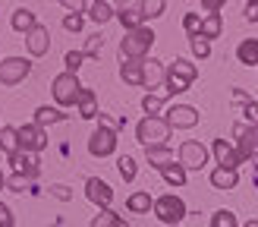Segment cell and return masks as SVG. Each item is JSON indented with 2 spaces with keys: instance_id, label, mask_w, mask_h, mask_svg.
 <instances>
[{
  "instance_id": "44dd1931",
  "label": "cell",
  "mask_w": 258,
  "mask_h": 227,
  "mask_svg": "<svg viewBox=\"0 0 258 227\" xmlns=\"http://www.w3.org/2000/svg\"><path fill=\"white\" fill-rule=\"evenodd\" d=\"M76 107H79V117H85V120L98 117V101H95V92H92V88H79Z\"/></svg>"
},
{
  "instance_id": "f35d334b",
  "label": "cell",
  "mask_w": 258,
  "mask_h": 227,
  "mask_svg": "<svg viewBox=\"0 0 258 227\" xmlns=\"http://www.w3.org/2000/svg\"><path fill=\"white\" fill-rule=\"evenodd\" d=\"M242 114H246L249 126H258V101H246V107H242Z\"/></svg>"
},
{
  "instance_id": "74e56055",
  "label": "cell",
  "mask_w": 258,
  "mask_h": 227,
  "mask_svg": "<svg viewBox=\"0 0 258 227\" xmlns=\"http://www.w3.org/2000/svg\"><path fill=\"white\" fill-rule=\"evenodd\" d=\"M101 41H104V38H101V35H92V38H88V41H85V50H82V54H85V57H95L98 50H101Z\"/></svg>"
},
{
  "instance_id": "ab89813d",
  "label": "cell",
  "mask_w": 258,
  "mask_h": 227,
  "mask_svg": "<svg viewBox=\"0 0 258 227\" xmlns=\"http://www.w3.org/2000/svg\"><path fill=\"white\" fill-rule=\"evenodd\" d=\"M7 186L13 189V193H22V189H29V180H25V177H19V174H13L10 180H7Z\"/></svg>"
},
{
  "instance_id": "484cf974",
  "label": "cell",
  "mask_w": 258,
  "mask_h": 227,
  "mask_svg": "<svg viewBox=\"0 0 258 227\" xmlns=\"http://www.w3.org/2000/svg\"><path fill=\"white\" fill-rule=\"evenodd\" d=\"M13 29H16V32H32L35 29V25H38V19H35V13L32 10H25V7H19L16 13H13Z\"/></svg>"
},
{
  "instance_id": "681fc988",
  "label": "cell",
  "mask_w": 258,
  "mask_h": 227,
  "mask_svg": "<svg viewBox=\"0 0 258 227\" xmlns=\"http://www.w3.org/2000/svg\"><path fill=\"white\" fill-rule=\"evenodd\" d=\"M117 227H129V224H126V221H123V218H120V221H117Z\"/></svg>"
},
{
  "instance_id": "4fadbf2b",
  "label": "cell",
  "mask_w": 258,
  "mask_h": 227,
  "mask_svg": "<svg viewBox=\"0 0 258 227\" xmlns=\"http://www.w3.org/2000/svg\"><path fill=\"white\" fill-rule=\"evenodd\" d=\"M85 196L92 199L98 208H110V202H113V189H110L104 180H98V177H88V183H85Z\"/></svg>"
},
{
  "instance_id": "1f68e13d",
  "label": "cell",
  "mask_w": 258,
  "mask_h": 227,
  "mask_svg": "<svg viewBox=\"0 0 258 227\" xmlns=\"http://www.w3.org/2000/svg\"><path fill=\"white\" fill-rule=\"evenodd\" d=\"M167 0H142V19H158L164 16Z\"/></svg>"
},
{
  "instance_id": "9a60e30c",
  "label": "cell",
  "mask_w": 258,
  "mask_h": 227,
  "mask_svg": "<svg viewBox=\"0 0 258 227\" xmlns=\"http://www.w3.org/2000/svg\"><path fill=\"white\" fill-rule=\"evenodd\" d=\"M10 164L16 167V174L19 177H25V180H35L38 174H41V167H38V158L35 155H29V151H16V155H10Z\"/></svg>"
},
{
  "instance_id": "f1b7e54d",
  "label": "cell",
  "mask_w": 258,
  "mask_h": 227,
  "mask_svg": "<svg viewBox=\"0 0 258 227\" xmlns=\"http://www.w3.org/2000/svg\"><path fill=\"white\" fill-rule=\"evenodd\" d=\"M161 174H164V180L170 183V186H183V183H186V167H183L179 161H173L170 167H164Z\"/></svg>"
},
{
  "instance_id": "f546056e",
  "label": "cell",
  "mask_w": 258,
  "mask_h": 227,
  "mask_svg": "<svg viewBox=\"0 0 258 227\" xmlns=\"http://www.w3.org/2000/svg\"><path fill=\"white\" fill-rule=\"evenodd\" d=\"M117 171H120V177H123V183H133V180H136V174H139V167H136V158L123 155V158L117 161Z\"/></svg>"
},
{
  "instance_id": "ffe728a7",
  "label": "cell",
  "mask_w": 258,
  "mask_h": 227,
  "mask_svg": "<svg viewBox=\"0 0 258 227\" xmlns=\"http://www.w3.org/2000/svg\"><path fill=\"white\" fill-rule=\"evenodd\" d=\"M221 32H224L221 13H208V16L202 19V29H199V38H205V41H214V38H221Z\"/></svg>"
},
{
  "instance_id": "7bdbcfd3",
  "label": "cell",
  "mask_w": 258,
  "mask_h": 227,
  "mask_svg": "<svg viewBox=\"0 0 258 227\" xmlns=\"http://www.w3.org/2000/svg\"><path fill=\"white\" fill-rule=\"evenodd\" d=\"M63 29H67V32H79V29H82V16H76V13H70V16L63 19Z\"/></svg>"
},
{
  "instance_id": "603a6c76",
  "label": "cell",
  "mask_w": 258,
  "mask_h": 227,
  "mask_svg": "<svg viewBox=\"0 0 258 227\" xmlns=\"http://www.w3.org/2000/svg\"><path fill=\"white\" fill-rule=\"evenodd\" d=\"M63 120H67V114H63L60 107L41 104V107L35 110V126H41V130H44V126H50V123H63Z\"/></svg>"
},
{
  "instance_id": "4dcf8cb0",
  "label": "cell",
  "mask_w": 258,
  "mask_h": 227,
  "mask_svg": "<svg viewBox=\"0 0 258 227\" xmlns=\"http://www.w3.org/2000/svg\"><path fill=\"white\" fill-rule=\"evenodd\" d=\"M142 110H145V117H158L164 110V95H145L142 98Z\"/></svg>"
},
{
  "instance_id": "83f0119b",
  "label": "cell",
  "mask_w": 258,
  "mask_h": 227,
  "mask_svg": "<svg viewBox=\"0 0 258 227\" xmlns=\"http://www.w3.org/2000/svg\"><path fill=\"white\" fill-rule=\"evenodd\" d=\"M0 148H4L7 155H16L19 151V139H16V130H13V126H0Z\"/></svg>"
},
{
  "instance_id": "f6af8a7d",
  "label": "cell",
  "mask_w": 258,
  "mask_h": 227,
  "mask_svg": "<svg viewBox=\"0 0 258 227\" xmlns=\"http://www.w3.org/2000/svg\"><path fill=\"white\" fill-rule=\"evenodd\" d=\"M50 196H57L60 202H70V199H73V193H70V189L63 186V183H57V186H50Z\"/></svg>"
},
{
  "instance_id": "9c48e42d",
  "label": "cell",
  "mask_w": 258,
  "mask_h": 227,
  "mask_svg": "<svg viewBox=\"0 0 258 227\" xmlns=\"http://www.w3.org/2000/svg\"><path fill=\"white\" fill-rule=\"evenodd\" d=\"M32 73V60L25 57H7L0 60V85H16Z\"/></svg>"
},
{
  "instance_id": "cb8c5ba5",
  "label": "cell",
  "mask_w": 258,
  "mask_h": 227,
  "mask_svg": "<svg viewBox=\"0 0 258 227\" xmlns=\"http://www.w3.org/2000/svg\"><path fill=\"white\" fill-rule=\"evenodd\" d=\"M236 60L246 63V67H258V38H246L236 47Z\"/></svg>"
},
{
  "instance_id": "8d00e7d4",
  "label": "cell",
  "mask_w": 258,
  "mask_h": 227,
  "mask_svg": "<svg viewBox=\"0 0 258 227\" xmlns=\"http://www.w3.org/2000/svg\"><path fill=\"white\" fill-rule=\"evenodd\" d=\"M183 29H186V35H189V38H196V35H199V29H202L199 13H186V16H183Z\"/></svg>"
},
{
  "instance_id": "bcb514c9",
  "label": "cell",
  "mask_w": 258,
  "mask_h": 227,
  "mask_svg": "<svg viewBox=\"0 0 258 227\" xmlns=\"http://www.w3.org/2000/svg\"><path fill=\"white\" fill-rule=\"evenodd\" d=\"M224 4H227V0H202V10L205 13H221Z\"/></svg>"
},
{
  "instance_id": "d6986e66",
  "label": "cell",
  "mask_w": 258,
  "mask_h": 227,
  "mask_svg": "<svg viewBox=\"0 0 258 227\" xmlns=\"http://www.w3.org/2000/svg\"><path fill=\"white\" fill-rule=\"evenodd\" d=\"M145 158H148V164L154 171H164V167L173 164V151L167 145H154V148H145Z\"/></svg>"
},
{
  "instance_id": "277c9868",
  "label": "cell",
  "mask_w": 258,
  "mask_h": 227,
  "mask_svg": "<svg viewBox=\"0 0 258 227\" xmlns=\"http://www.w3.org/2000/svg\"><path fill=\"white\" fill-rule=\"evenodd\" d=\"M151 211L158 214L167 227H179V221L186 218V202L179 199V196H173V193H167V196H161V199H154Z\"/></svg>"
},
{
  "instance_id": "5bb4252c",
  "label": "cell",
  "mask_w": 258,
  "mask_h": 227,
  "mask_svg": "<svg viewBox=\"0 0 258 227\" xmlns=\"http://www.w3.org/2000/svg\"><path fill=\"white\" fill-rule=\"evenodd\" d=\"M117 19L123 22V29L126 32H133V29H139L142 22V0H123L120 4V10H117Z\"/></svg>"
},
{
  "instance_id": "5b68a950",
  "label": "cell",
  "mask_w": 258,
  "mask_h": 227,
  "mask_svg": "<svg viewBox=\"0 0 258 227\" xmlns=\"http://www.w3.org/2000/svg\"><path fill=\"white\" fill-rule=\"evenodd\" d=\"M79 79H76L73 73H60L57 79H54V85H50V92H54V101L60 107H73L76 104V98H79Z\"/></svg>"
},
{
  "instance_id": "ac0fdd59",
  "label": "cell",
  "mask_w": 258,
  "mask_h": 227,
  "mask_svg": "<svg viewBox=\"0 0 258 227\" xmlns=\"http://www.w3.org/2000/svg\"><path fill=\"white\" fill-rule=\"evenodd\" d=\"M164 79V67H161V60H142V85L145 88H158Z\"/></svg>"
},
{
  "instance_id": "60d3db41",
  "label": "cell",
  "mask_w": 258,
  "mask_h": 227,
  "mask_svg": "<svg viewBox=\"0 0 258 227\" xmlns=\"http://www.w3.org/2000/svg\"><path fill=\"white\" fill-rule=\"evenodd\" d=\"M57 4H63L70 13H76V16H82V13H85V0H57Z\"/></svg>"
},
{
  "instance_id": "2e32d148",
  "label": "cell",
  "mask_w": 258,
  "mask_h": 227,
  "mask_svg": "<svg viewBox=\"0 0 258 227\" xmlns=\"http://www.w3.org/2000/svg\"><path fill=\"white\" fill-rule=\"evenodd\" d=\"M211 151H214V158H217V167H239V155H236V148L227 142V139H214V145H211Z\"/></svg>"
},
{
  "instance_id": "8fae6325",
  "label": "cell",
  "mask_w": 258,
  "mask_h": 227,
  "mask_svg": "<svg viewBox=\"0 0 258 227\" xmlns=\"http://www.w3.org/2000/svg\"><path fill=\"white\" fill-rule=\"evenodd\" d=\"M164 120H167V126H170V130H189V126L199 123V110L189 107V104H173L170 110H167Z\"/></svg>"
},
{
  "instance_id": "c3c4849f",
  "label": "cell",
  "mask_w": 258,
  "mask_h": 227,
  "mask_svg": "<svg viewBox=\"0 0 258 227\" xmlns=\"http://www.w3.org/2000/svg\"><path fill=\"white\" fill-rule=\"evenodd\" d=\"M242 227H258V221H246V224H242Z\"/></svg>"
},
{
  "instance_id": "d4e9b609",
  "label": "cell",
  "mask_w": 258,
  "mask_h": 227,
  "mask_svg": "<svg viewBox=\"0 0 258 227\" xmlns=\"http://www.w3.org/2000/svg\"><path fill=\"white\" fill-rule=\"evenodd\" d=\"M151 205H154V199L145 193V189H139V193H133V196L126 199V208H129V211H136V214H148Z\"/></svg>"
},
{
  "instance_id": "52a82bcc",
  "label": "cell",
  "mask_w": 258,
  "mask_h": 227,
  "mask_svg": "<svg viewBox=\"0 0 258 227\" xmlns=\"http://www.w3.org/2000/svg\"><path fill=\"white\" fill-rule=\"evenodd\" d=\"M16 139H19V148L29 151V155H38V151L47 148V133L41 130V126H35V123L19 126V130H16Z\"/></svg>"
},
{
  "instance_id": "d590c367",
  "label": "cell",
  "mask_w": 258,
  "mask_h": 227,
  "mask_svg": "<svg viewBox=\"0 0 258 227\" xmlns=\"http://www.w3.org/2000/svg\"><path fill=\"white\" fill-rule=\"evenodd\" d=\"M189 44H192V54H196L199 60H205V57H208L211 54V41H205V38H189Z\"/></svg>"
},
{
  "instance_id": "ee69618b",
  "label": "cell",
  "mask_w": 258,
  "mask_h": 227,
  "mask_svg": "<svg viewBox=\"0 0 258 227\" xmlns=\"http://www.w3.org/2000/svg\"><path fill=\"white\" fill-rule=\"evenodd\" d=\"M16 224V218H13V211L4 205V202H0V227H13Z\"/></svg>"
},
{
  "instance_id": "8992f818",
  "label": "cell",
  "mask_w": 258,
  "mask_h": 227,
  "mask_svg": "<svg viewBox=\"0 0 258 227\" xmlns=\"http://www.w3.org/2000/svg\"><path fill=\"white\" fill-rule=\"evenodd\" d=\"M233 136H236V155L239 161H252L258 158V126H246V123H236L233 126Z\"/></svg>"
},
{
  "instance_id": "3957f363",
  "label": "cell",
  "mask_w": 258,
  "mask_h": 227,
  "mask_svg": "<svg viewBox=\"0 0 258 227\" xmlns=\"http://www.w3.org/2000/svg\"><path fill=\"white\" fill-rule=\"evenodd\" d=\"M136 139L145 148L164 145L167 139H170V126H167L164 117H145V120H139V126H136Z\"/></svg>"
},
{
  "instance_id": "7402d4cb",
  "label": "cell",
  "mask_w": 258,
  "mask_h": 227,
  "mask_svg": "<svg viewBox=\"0 0 258 227\" xmlns=\"http://www.w3.org/2000/svg\"><path fill=\"white\" fill-rule=\"evenodd\" d=\"M239 183V174L233 167H214L211 171V186L214 189H233Z\"/></svg>"
},
{
  "instance_id": "836d02e7",
  "label": "cell",
  "mask_w": 258,
  "mask_h": 227,
  "mask_svg": "<svg viewBox=\"0 0 258 227\" xmlns=\"http://www.w3.org/2000/svg\"><path fill=\"white\" fill-rule=\"evenodd\" d=\"M211 227H236V214L227 211V208L214 211V214H211Z\"/></svg>"
},
{
  "instance_id": "7c38bea8",
  "label": "cell",
  "mask_w": 258,
  "mask_h": 227,
  "mask_svg": "<svg viewBox=\"0 0 258 227\" xmlns=\"http://www.w3.org/2000/svg\"><path fill=\"white\" fill-rule=\"evenodd\" d=\"M25 47H29L32 57H44L47 50H50V32H47V25L38 22L32 32H25Z\"/></svg>"
},
{
  "instance_id": "d6a6232c",
  "label": "cell",
  "mask_w": 258,
  "mask_h": 227,
  "mask_svg": "<svg viewBox=\"0 0 258 227\" xmlns=\"http://www.w3.org/2000/svg\"><path fill=\"white\" fill-rule=\"evenodd\" d=\"M117 221H120V214L113 211V208H101V211L95 214L92 227H117Z\"/></svg>"
},
{
  "instance_id": "ba28073f",
  "label": "cell",
  "mask_w": 258,
  "mask_h": 227,
  "mask_svg": "<svg viewBox=\"0 0 258 227\" xmlns=\"http://www.w3.org/2000/svg\"><path fill=\"white\" fill-rule=\"evenodd\" d=\"M179 164H183L186 171H202L205 164H208V148H205L202 142H196V139H186L183 145H179Z\"/></svg>"
},
{
  "instance_id": "7dc6e473",
  "label": "cell",
  "mask_w": 258,
  "mask_h": 227,
  "mask_svg": "<svg viewBox=\"0 0 258 227\" xmlns=\"http://www.w3.org/2000/svg\"><path fill=\"white\" fill-rule=\"evenodd\" d=\"M4 186H7V177H4V174H0V189H4Z\"/></svg>"
},
{
  "instance_id": "30bf717a",
  "label": "cell",
  "mask_w": 258,
  "mask_h": 227,
  "mask_svg": "<svg viewBox=\"0 0 258 227\" xmlns=\"http://www.w3.org/2000/svg\"><path fill=\"white\" fill-rule=\"evenodd\" d=\"M88 151H92L95 158H107L117 151V133L110 130V126H98V130L88 136Z\"/></svg>"
},
{
  "instance_id": "b9f144b4",
  "label": "cell",
  "mask_w": 258,
  "mask_h": 227,
  "mask_svg": "<svg viewBox=\"0 0 258 227\" xmlns=\"http://www.w3.org/2000/svg\"><path fill=\"white\" fill-rule=\"evenodd\" d=\"M242 16L249 22H258V0H246V7H242Z\"/></svg>"
},
{
  "instance_id": "e575fe53",
  "label": "cell",
  "mask_w": 258,
  "mask_h": 227,
  "mask_svg": "<svg viewBox=\"0 0 258 227\" xmlns=\"http://www.w3.org/2000/svg\"><path fill=\"white\" fill-rule=\"evenodd\" d=\"M82 63H85V54H82V50H70V54L63 57V67H67V73H73V76L79 73Z\"/></svg>"
},
{
  "instance_id": "6da1fadb",
  "label": "cell",
  "mask_w": 258,
  "mask_h": 227,
  "mask_svg": "<svg viewBox=\"0 0 258 227\" xmlns=\"http://www.w3.org/2000/svg\"><path fill=\"white\" fill-rule=\"evenodd\" d=\"M199 79V67L192 60L186 57H176L170 67H167L164 73V82H167V95H179V92H186V88Z\"/></svg>"
},
{
  "instance_id": "7a4b0ae2",
  "label": "cell",
  "mask_w": 258,
  "mask_h": 227,
  "mask_svg": "<svg viewBox=\"0 0 258 227\" xmlns=\"http://www.w3.org/2000/svg\"><path fill=\"white\" fill-rule=\"evenodd\" d=\"M154 38L158 35H154L148 25H139V29L126 32L123 41H120V60H145V54L154 44Z\"/></svg>"
},
{
  "instance_id": "e0dca14e",
  "label": "cell",
  "mask_w": 258,
  "mask_h": 227,
  "mask_svg": "<svg viewBox=\"0 0 258 227\" xmlns=\"http://www.w3.org/2000/svg\"><path fill=\"white\" fill-rule=\"evenodd\" d=\"M117 10H120V0H95L88 16H92L98 25H104V22H110L113 16H117Z\"/></svg>"
},
{
  "instance_id": "4316f807",
  "label": "cell",
  "mask_w": 258,
  "mask_h": 227,
  "mask_svg": "<svg viewBox=\"0 0 258 227\" xmlns=\"http://www.w3.org/2000/svg\"><path fill=\"white\" fill-rule=\"evenodd\" d=\"M120 76L129 85H142V60H123L120 63Z\"/></svg>"
}]
</instances>
